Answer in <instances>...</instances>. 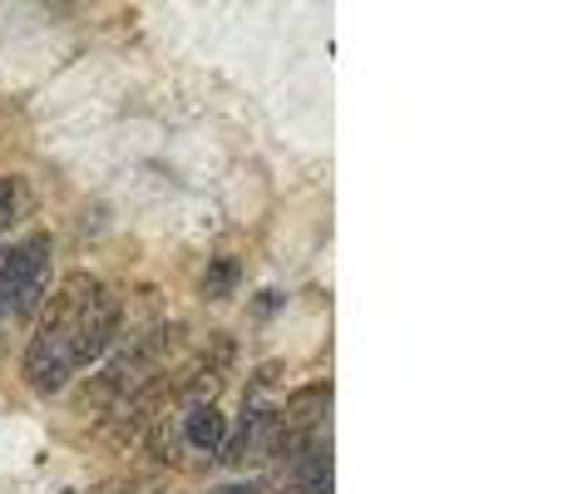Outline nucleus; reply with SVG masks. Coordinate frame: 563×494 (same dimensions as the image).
I'll list each match as a JSON object with an SVG mask.
<instances>
[{
  "label": "nucleus",
  "mask_w": 563,
  "mask_h": 494,
  "mask_svg": "<svg viewBox=\"0 0 563 494\" xmlns=\"http://www.w3.org/2000/svg\"><path fill=\"white\" fill-rule=\"evenodd\" d=\"M49 248L45 233L20 238L15 248L0 252V327H15V321H30L49 297Z\"/></svg>",
  "instance_id": "2"
},
{
  "label": "nucleus",
  "mask_w": 563,
  "mask_h": 494,
  "mask_svg": "<svg viewBox=\"0 0 563 494\" xmlns=\"http://www.w3.org/2000/svg\"><path fill=\"white\" fill-rule=\"evenodd\" d=\"M233 287H238V262L233 257H213V262H208L203 297L208 301H228V297H233Z\"/></svg>",
  "instance_id": "5"
},
{
  "label": "nucleus",
  "mask_w": 563,
  "mask_h": 494,
  "mask_svg": "<svg viewBox=\"0 0 563 494\" xmlns=\"http://www.w3.org/2000/svg\"><path fill=\"white\" fill-rule=\"evenodd\" d=\"M218 494H257V485H228V490H218Z\"/></svg>",
  "instance_id": "7"
},
{
  "label": "nucleus",
  "mask_w": 563,
  "mask_h": 494,
  "mask_svg": "<svg viewBox=\"0 0 563 494\" xmlns=\"http://www.w3.org/2000/svg\"><path fill=\"white\" fill-rule=\"evenodd\" d=\"M184 446L198 450V455H218L228 446V416L213 406V400H194L184 416Z\"/></svg>",
  "instance_id": "4"
},
{
  "label": "nucleus",
  "mask_w": 563,
  "mask_h": 494,
  "mask_svg": "<svg viewBox=\"0 0 563 494\" xmlns=\"http://www.w3.org/2000/svg\"><path fill=\"white\" fill-rule=\"evenodd\" d=\"M25 204H30L25 178H0V238L15 228V218L25 213Z\"/></svg>",
  "instance_id": "6"
},
{
  "label": "nucleus",
  "mask_w": 563,
  "mask_h": 494,
  "mask_svg": "<svg viewBox=\"0 0 563 494\" xmlns=\"http://www.w3.org/2000/svg\"><path fill=\"white\" fill-rule=\"evenodd\" d=\"M40 311L45 317L25 347V381L40 396H55L114 347L119 321H124V297L89 272H69Z\"/></svg>",
  "instance_id": "1"
},
{
  "label": "nucleus",
  "mask_w": 563,
  "mask_h": 494,
  "mask_svg": "<svg viewBox=\"0 0 563 494\" xmlns=\"http://www.w3.org/2000/svg\"><path fill=\"white\" fill-rule=\"evenodd\" d=\"M327 410H331V381H311V386L291 391L287 406L277 410V430L282 436H291V440H301L321 416H327Z\"/></svg>",
  "instance_id": "3"
}]
</instances>
